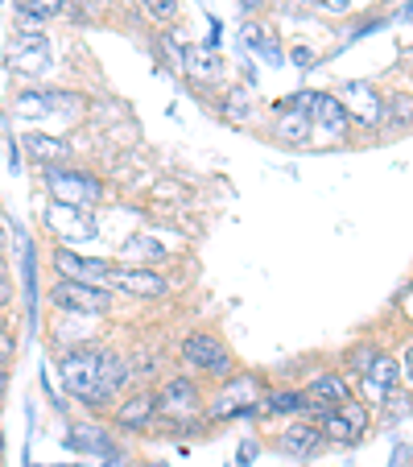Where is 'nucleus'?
Here are the masks:
<instances>
[{
	"instance_id": "nucleus-12",
	"label": "nucleus",
	"mask_w": 413,
	"mask_h": 467,
	"mask_svg": "<svg viewBox=\"0 0 413 467\" xmlns=\"http://www.w3.org/2000/svg\"><path fill=\"white\" fill-rule=\"evenodd\" d=\"M132 385L129 377V356L116 348H99V377H96V410L116 406V397Z\"/></svg>"
},
{
	"instance_id": "nucleus-34",
	"label": "nucleus",
	"mask_w": 413,
	"mask_h": 467,
	"mask_svg": "<svg viewBox=\"0 0 413 467\" xmlns=\"http://www.w3.org/2000/svg\"><path fill=\"white\" fill-rule=\"evenodd\" d=\"M256 455H261V442H256V439L240 442V447H236V467H253Z\"/></svg>"
},
{
	"instance_id": "nucleus-25",
	"label": "nucleus",
	"mask_w": 413,
	"mask_h": 467,
	"mask_svg": "<svg viewBox=\"0 0 413 467\" xmlns=\"http://www.w3.org/2000/svg\"><path fill=\"white\" fill-rule=\"evenodd\" d=\"M220 112H223V120H232V124H248V120H253L256 108H253V96H248V88H232L228 96H223Z\"/></svg>"
},
{
	"instance_id": "nucleus-15",
	"label": "nucleus",
	"mask_w": 413,
	"mask_h": 467,
	"mask_svg": "<svg viewBox=\"0 0 413 467\" xmlns=\"http://www.w3.org/2000/svg\"><path fill=\"white\" fill-rule=\"evenodd\" d=\"M273 447L282 451V455H290V459H315L318 451L326 447V439H323V431H318V422L298 418V422H290L282 434H277Z\"/></svg>"
},
{
	"instance_id": "nucleus-48",
	"label": "nucleus",
	"mask_w": 413,
	"mask_h": 467,
	"mask_svg": "<svg viewBox=\"0 0 413 467\" xmlns=\"http://www.w3.org/2000/svg\"><path fill=\"white\" fill-rule=\"evenodd\" d=\"M62 467H83V463H62Z\"/></svg>"
},
{
	"instance_id": "nucleus-16",
	"label": "nucleus",
	"mask_w": 413,
	"mask_h": 467,
	"mask_svg": "<svg viewBox=\"0 0 413 467\" xmlns=\"http://www.w3.org/2000/svg\"><path fill=\"white\" fill-rule=\"evenodd\" d=\"M306 397L315 401V422H318V414L343 406V401H347V397H356V393H352V380L343 377V372L326 368V372H318V377L306 385Z\"/></svg>"
},
{
	"instance_id": "nucleus-4",
	"label": "nucleus",
	"mask_w": 413,
	"mask_h": 467,
	"mask_svg": "<svg viewBox=\"0 0 413 467\" xmlns=\"http://www.w3.org/2000/svg\"><path fill=\"white\" fill-rule=\"evenodd\" d=\"M50 306L62 315H79V318H104L116 306V294L108 285H83V282H54L50 285Z\"/></svg>"
},
{
	"instance_id": "nucleus-39",
	"label": "nucleus",
	"mask_w": 413,
	"mask_h": 467,
	"mask_svg": "<svg viewBox=\"0 0 413 467\" xmlns=\"http://www.w3.org/2000/svg\"><path fill=\"white\" fill-rule=\"evenodd\" d=\"M315 5H323V9H331V13H343V9H352V0H315Z\"/></svg>"
},
{
	"instance_id": "nucleus-37",
	"label": "nucleus",
	"mask_w": 413,
	"mask_h": 467,
	"mask_svg": "<svg viewBox=\"0 0 413 467\" xmlns=\"http://www.w3.org/2000/svg\"><path fill=\"white\" fill-rule=\"evenodd\" d=\"M13 306V282H0V315Z\"/></svg>"
},
{
	"instance_id": "nucleus-8",
	"label": "nucleus",
	"mask_w": 413,
	"mask_h": 467,
	"mask_svg": "<svg viewBox=\"0 0 413 467\" xmlns=\"http://www.w3.org/2000/svg\"><path fill=\"white\" fill-rule=\"evenodd\" d=\"M306 120H310V137H323V141H343V132H347L352 116H347V108L339 104V96H335V91H310Z\"/></svg>"
},
{
	"instance_id": "nucleus-2",
	"label": "nucleus",
	"mask_w": 413,
	"mask_h": 467,
	"mask_svg": "<svg viewBox=\"0 0 413 467\" xmlns=\"http://www.w3.org/2000/svg\"><path fill=\"white\" fill-rule=\"evenodd\" d=\"M178 356H182V364H191L194 372L220 380V385L228 377H236V356H232V348L223 344L220 336H212V331H191V336L178 344Z\"/></svg>"
},
{
	"instance_id": "nucleus-3",
	"label": "nucleus",
	"mask_w": 413,
	"mask_h": 467,
	"mask_svg": "<svg viewBox=\"0 0 413 467\" xmlns=\"http://www.w3.org/2000/svg\"><path fill=\"white\" fill-rule=\"evenodd\" d=\"M261 397H264V380L256 372H236L223 380V389L215 393V401L207 406V414L215 422H232V418H256L261 414Z\"/></svg>"
},
{
	"instance_id": "nucleus-45",
	"label": "nucleus",
	"mask_w": 413,
	"mask_h": 467,
	"mask_svg": "<svg viewBox=\"0 0 413 467\" xmlns=\"http://www.w3.org/2000/svg\"><path fill=\"white\" fill-rule=\"evenodd\" d=\"M401 17H405V21H413V0H409V9H405V13H401Z\"/></svg>"
},
{
	"instance_id": "nucleus-29",
	"label": "nucleus",
	"mask_w": 413,
	"mask_h": 467,
	"mask_svg": "<svg viewBox=\"0 0 413 467\" xmlns=\"http://www.w3.org/2000/svg\"><path fill=\"white\" fill-rule=\"evenodd\" d=\"M377 356H380V344L364 339V344H356V348H347V352H343V364H347V372H352V377H360V372L368 368Z\"/></svg>"
},
{
	"instance_id": "nucleus-23",
	"label": "nucleus",
	"mask_w": 413,
	"mask_h": 467,
	"mask_svg": "<svg viewBox=\"0 0 413 467\" xmlns=\"http://www.w3.org/2000/svg\"><path fill=\"white\" fill-rule=\"evenodd\" d=\"M273 137H277L282 145H294V150L310 145V120H306V112H277V129H273Z\"/></svg>"
},
{
	"instance_id": "nucleus-10",
	"label": "nucleus",
	"mask_w": 413,
	"mask_h": 467,
	"mask_svg": "<svg viewBox=\"0 0 413 467\" xmlns=\"http://www.w3.org/2000/svg\"><path fill=\"white\" fill-rule=\"evenodd\" d=\"M339 104L347 108V116L352 120H360L364 129H377V124H385V96H380L377 83L368 79H347L339 91Z\"/></svg>"
},
{
	"instance_id": "nucleus-14",
	"label": "nucleus",
	"mask_w": 413,
	"mask_h": 467,
	"mask_svg": "<svg viewBox=\"0 0 413 467\" xmlns=\"http://www.w3.org/2000/svg\"><path fill=\"white\" fill-rule=\"evenodd\" d=\"M356 380H360V401H364V406H385V397L401 385V368H397L393 356L380 352Z\"/></svg>"
},
{
	"instance_id": "nucleus-32",
	"label": "nucleus",
	"mask_w": 413,
	"mask_h": 467,
	"mask_svg": "<svg viewBox=\"0 0 413 467\" xmlns=\"http://www.w3.org/2000/svg\"><path fill=\"white\" fill-rule=\"evenodd\" d=\"M158 356L153 352H141V356H129V377L137 380V385H145V380H153L158 377Z\"/></svg>"
},
{
	"instance_id": "nucleus-27",
	"label": "nucleus",
	"mask_w": 413,
	"mask_h": 467,
	"mask_svg": "<svg viewBox=\"0 0 413 467\" xmlns=\"http://www.w3.org/2000/svg\"><path fill=\"white\" fill-rule=\"evenodd\" d=\"M385 124L388 129H409L413 124V96L409 91H397L385 99Z\"/></svg>"
},
{
	"instance_id": "nucleus-1",
	"label": "nucleus",
	"mask_w": 413,
	"mask_h": 467,
	"mask_svg": "<svg viewBox=\"0 0 413 467\" xmlns=\"http://www.w3.org/2000/svg\"><path fill=\"white\" fill-rule=\"evenodd\" d=\"M42 182L50 191V199L58 207H71V212H96L104 203V178L96 170H83V166H42Z\"/></svg>"
},
{
	"instance_id": "nucleus-28",
	"label": "nucleus",
	"mask_w": 413,
	"mask_h": 467,
	"mask_svg": "<svg viewBox=\"0 0 413 467\" xmlns=\"http://www.w3.org/2000/svg\"><path fill=\"white\" fill-rule=\"evenodd\" d=\"M318 431H323L326 442H356L352 426H347V418L339 414V406L326 410V414H318Z\"/></svg>"
},
{
	"instance_id": "nucleus-36",
	"label": "nucleus",
	"mask_w": 413,
	"mask_h": 467,
	"mask_svg": "<svg viewBox=\"0 0 413 467\" xmlns=\"http://www.w3.org/2000/svg\"><path fill=\"white\" fill-rule=\"evenodd\" d=\"M397 368H401L405 380H413V339L405 344V352H401V360H397Z\"/></svg>"
},
{
	"instance_id": "nucleus-17",
	"label": "nucleus",
	"mask_w": 413,
	"mask_h": 467,
	"mask_svg": "<svg viewBox=\"0 0 413 467\" xmlns=\"http://www.w3.org/2000/svg\"><path fill=\"white\" fill-rule=\"evenodd\" d=\"M261 414H282V418H310L315 422V401L306 389H264Z\"/></svg>"
},
{
	"instance_id": "nucleus-43",
	"label": "nucleus",
	"mask_w": 413,
	"mask_h": 467,
	"mask_svg": "<svg viewBox=\"0 0 413 467\" xmlns=\"http://www.w3.org/2000/svg\"><path fill=\"white\" fill-rule=\"evenodd\" d=\"M5 451H9V442H5V426H0V463H5Z\"/></svg>"
},
{
	"instance_id": "nucleus-6",
	"label": "nucleus",
	"mask_w": 413,
	"mask_h": 467,
	"mask_svg": "<svg viewBox=\"0 0 413 467\" xmlns=\"http://www.w3.org/2000/svg\"><path fill=\"white\" fill-rule=\"evenodd\" d=\"M9 67L21 79H42V75H50V67H54L50 37H46L42 29H17L9 42Z\"/></svg>"
},
{
	"instance_id": "nucleus-5",
	"label": "nucleus",
	"mask_w": 413,
	"mask_h": 467,
	"mask_svg": "<svg viewBox=\"0 0 413 467\" xmlns=\"http://www.w3.org/2000/svg\"><path fill=\"white\" fill-rule=\"evenodd\" d=\"M58 377L71 393V401H83L88 410H96V377H99V348H71V352H62L58 360Z\"/></svg>"
},
{
	"instance_id": "nucleus-33",
	"label": "nucleus",
	"mask_w": 413,
	"mask_h": 467,
	"mask_svg": "<svg viewBox=\"0 0 413 467\" xmlns=\"http://www.w3.org/2000/svg\"><path fill=\"white\" fill-rule=\"evenodd\" d=\"M145 9H150V17L158 21H174L178 17V0H141Z\"/></svg>"
},
{
	"instance_id": "nucleus-44",
	"label": "nucleus",
	"mask_w": 413,
	"mask_h": 467,
	"mask_svg": "<svg viewBox=\"0 0 413 467\" xmlns=\"http://www.w3.org/2000/svg\"><path fill=\"white\" fill-rule=\"evenodd\" d=\"M0 282H9V269H5V256H0Z\"/></svg>"
},
{
	"instance_id": "nucleus-26",
	"label": "nucleus",
	"mask_w": 413,
	"mask_h": 467,
	"mask_svg": "<svg viewBox=\"0 0 413 467\" xmlns=\"http://www.w3.org/2000/svg\"><path fill=\"white\" fill-rule=\"evenodd\" d=\"M244 46H248V50H261L269 62H285V50L273 42V34L264 26H253V21H248V26H244Z\"/></svg>"
},
{
	"instance_id": "nucleus-20",
	"label": "nucleus",
	"mask_w": 413,
	"mask_h": 467,
	"mask_svg": "<svg viewBox=\"0 0 413 467\" xmlns=\"http://www.w3.org/2000/svg\"><path fill=\"white\" fill-rule=\"evenodd\" d=\"M178 62H182V71L191 75L194 83H220L223 79V58L215 50H207V46H186Z\"/></svg>"
},
{
	"instance_id": "nucleus-31",
	"label": "nucleus",
	"mask_w": 413,
	"mask_h": 467,
	"mask_svg": "<svg viewBox=\"0 0 413 467\" xmlns=\"http://www.w3.org/2000/svg\"><path fill=\"white\" fill-rule=\"evenodd\" d=\"M380 410H385V422H401V418L413 414V397L401 393V385H397L393 393L385 397V406H380Z\"/></svg>"
},
{
	"instance_id": "nucleus-11",
	"label": "nucleus",
	"mask_w": 413,
	"mask_h": 467,
	"mask_svg": "<svg viewBox=\"0 0 413 467\" xmlns=\"http://www.w3.org/2000/svg\"><path fill=\"white\" fill-rule=\"evenodd\" d=\"M54 269H58L67 282H83V285H112L116 265L104 256H83L75 248H54Z\"/></svg>"
},
{
	"instance_id": "nucleus-46",
	"label": "nucleus",
	"mask_w": 413,
	"mask_h": 467,
	"mask_svg": "<svg viewBox=\"0 0 413 467\" xmlns=\"http://www.w3.org/2000/svg\"><path fill=\"white\" fill-rule=\"evenodd\" d=\"M137 467H161V463H137Z\"/></svg>"
},
{
	"instance_id": "nucleus-21",
	"label": "nucleus",
	"mask_w": 413,
	"mask_h": 467,
	"mask_svg": "<svg viewBox=\"0 0 413 467\" xmlns=\"http://www.w3.org/2000/svg\"><path fill=\"white\" fill-rule=\"evenodd\" d=\"M21 145H26V153L34 161H42V166H62V161L71 158V145L62 141V137H46V132H26Z\"/></svg>"
},
{
	"instance_id": "nucleus-18",
	"label": "nucleus",
	"mask_w": 413,
	"mask_h": 467,
	"mask_svg": "<svg viewBox=\"0 0 413 467\" xmlns=\"http://www.w3.org/2000/svg\"><path fill=\"white\" fill-rule=\"evenodd\" d=\"M67 447L79 451V455H99V459H104L108 451H116L120 442H116V434L108 431V426L83 422V426H71V434H67Z\"/></svg>"
},
{
	"instance_id": "nucleus-13",
	"label": "nucleus",
	"mask_w": 413,
	"mask_h": 467,
	"mask_svg": "<svg viewBox=\"0 0 413 467\" xmlns=\"http://www.w3.org/2000/svg\"><path fill=\"white\" fill-rule=\"evenodd\" d=\"M158 401H161V418H194L202 410V389H199V380L194 377H170L166 385L158 389Z\"/></svg>"
},
{
	"instance_id": "nucleus-35",
	"label": "nucleus",
	"mask_w": 413,
	"mask_h": 467,
	"mask_svg": "<svg viewBox=\"0 0 413 467\" xmlns=\"http://www.w3.org/2000/svg\"><path fill=\"white\" fill-rule=\"evenodd\" d=\"M104 467H132V459H129V451H124V447H116V451H108V455H104Z\"/></svg>"
},
{
	"instance_id": "nucleus-42",
	"label": "nucleus",
	"mask_w": 413,
	"mask_h": 467,
	"mask_svg": "<svg viewBox=\"0 0 413 467\" xmlns=\"http://www.w3.org/2000/svg\"><path fill=\"white\" fill-rule=\"evenodd\" d=\"M240 9H244V13H256V9H261V0H244Z\"/></svg>"
},
{
	"instance_id": "nucleus-19",
	"label": "nucleus",
	"mask_w": 413,
	"mask_h": 467,
	"mask_svg": "<svg viewBox=\"0 0 413 467\" xmlns=\"http://www.w3.org/2000/svg\"><path fill=\"white\" fill-rule=\"evenodd\" d=\"M46 228H54L62 240H96V223H91L88 212H71V207L58 203L46 212Z\"/></svg>"
},
{
	"instance_id": "nucleus-30",
	"label": "nucleus",
	"mask_w": 413,
	"mask_h": 467,
	"mask_svg": "<svg viewBox=\"0 0 413 467\" xmlns=\"http://www.w3.org/2000/svg\"><path fill=\"white\" fill-rule=\"evenodd\" d=\"M339 414L347 418V426H352V434H356V439H364V434H368L372 418H368V406H364L360 397H347V401H343V406H339Z\"/></svg>"
},
{
	"instance_id": "nucleus-41",
	"label": "nucleus",
	"mask_w": 413,
	"mask_h": 467,
	"mask_svg": "<svg viewBox=\"0 0 413 467\" xmlns=\"http://www.w3.org/2000/svg\"><path fill=\"white\" fill-rule=\"evenodd\" d=\"M9 368H0V401H5V397H9Z\"/></svg>"
},
{
	"instance_id": "nucleus-9",
	"label": "nucleus",
	"mask_w": 413,
	"mask_h": 467,
	"mask_svg": "<svg viewBox=\"0 0 413 467\" xmlns=\"http://www.w3.org/2000/svg\"><path fill=\"white\" fill-rule=\"evenodd\" d=\"M161 418V401H158V389H137L132 397L116 401L112 410V431L124 434H145L153 422Z\"/></svg>"
},
{
	"instance_id": "nucleus-47",
	"label": "nucleus",
	"mask_w": 413,
	"mask_h": 467,
	"mask_svg": "<svg viewBox=\"0 0 413 467\" xmlns=\"http://www.w3.org/2000/svg\"><path fill=\"white\" fill-rule=\"evenodd\" d=\"M5 331H9V327H5V323H0V336H5Z\"/></svg>"
},
{
	"instance_id": "nucleus-7",
	"label": "nucleus",
	"mask_w": 413,
	"mask_h": 467,
	"mask_svg": "<svg viewBox=\"0 0 413 467\" xmlns=\"http://www.w3.org/2000/svg\"><path fill=\"white\" fill-rule=\"evenodd\" d=\"M112 294H129L137 302H158L170 294V282L161 269H150V265H116L112 274Z\"/></svg>"
},
{
	"instance_id": "nucleus-24",
	"label": "nucleus",
	"mask_w": 413,
	"mask_h": 467,
	"mask_svg": "<svg viewBox=\"0 0 413 467\" xmlns=\"http://www.w3.org/2000/svg\"><path fill=\"white\" fill-rule=\"evenodd\" d=\"M13 9H17V21L26 26H42V21L58 17L67 9V0H13Z\"/></svg>"
},
{
	"instance_id": "nucleus-22",
	"label": "nucleus",
	"mask_w": 413,
	"mask_h": 467,
	"mask_svg": "<svg viewBox=\"0 0 413 467\" xmlns=\"http://www.w3.org/2000/svg\"><path fill=\"white\" fill-rule=\"evenodd\" d=\"M54 108H58V91H42V88H26V91H17V99H13V112H17L21 120L50 116Z\"/></svg>"
},
{
	"instance_id": "nucleus-38",
	"label": "nucleus",
	"mask_w": 413,
	"mask_h": 467,
	"mask_svg": "<svg viewBox=\"0 0 413 467\" xmlns=\"http://www.w3.org/2000/svg\"><path fill=\"white\" fill-rule=\"evenodd\" d=\"M290 58L298 62V67H310V62H315V54H310L306 46H298V50H290Z\"/></svg>"
},
{
	"instance_id": "nucleus-40",
	"label": "nucleus",
	"mask_w": 413,
	"mask_h": 467,
	"mask_svg": "<svg viewBox=\"0 0 413 467\" xmlns=\"http://www.w3.org/2000/svg\"><path fill=\"white\" fill-rule=\"evenodd\" d=\"M413 459V447H397V455H393V467H405Z\"/></svg>"
}]
</instances>
